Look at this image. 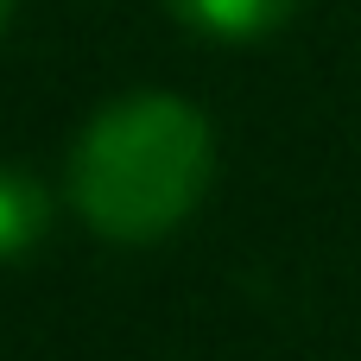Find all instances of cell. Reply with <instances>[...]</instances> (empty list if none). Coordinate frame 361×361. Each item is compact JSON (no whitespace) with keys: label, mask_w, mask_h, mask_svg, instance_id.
Segmentation results:
<instances>
[{"label":"cell","mask_w":361,"mask_h":361,"mask_svg":"<svg viewBox=\"0 0 361 361\" xmlns=\"http://www.w3.org/2000/svg\"><path fill=\"white\" fill-rule=\"evenodd\" d=\"M6 19H13V0H0V25H6Z\"/></svg>","instance_id":"cell-4"},{"label":"cell","mask_w":361,"mask_h":361,"mask_svg":"<svg viewBox=\"0 0 361 361\" xmlns=\"http://www.w3.org/2000/svg\"><path fill=\"white\" fill-rule=\"evenodd\" d=\"M44 235V190L25 171H0V260L25 254Z\"/></svg>","instance_id":"cell-3"},{"label":"cell","mask_w":361,"mask_h":361,"mask_svg":"<svg viewBox=\"0 0 361 361\" xmlns=\"http://www.w3.org/2000/svg\"><path fill=\"white\" fill-rule=\"evenodd\" d=\"M165 6L209 38H260V32L286 25L298 0H165Z\"/></svg>","instance_id":"cell-2"},{"label":"cell","mask_w":361,"mask_h":361,"mask_svg":"<svg viewBox=\"0 0 361 361\" xmlns=\"http://www.w3.org/2000/svg\"><path fill=\"white\" fill-rule=\"evenodd\" d=\"M209 121L184 95H121L70 146V203L108 241L171 235L209 184Z\"/></svg>","instance_id":"cell-1"}]
</instances>
